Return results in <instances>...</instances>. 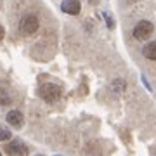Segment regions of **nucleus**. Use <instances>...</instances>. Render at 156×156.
<instances>
[{"mask_svg": "<svg viewBox=\"0 0 156 156\" xmlns=\"http://www.w3.org/2000/svg\"><path fill=\"white\" fill-rule=\"evenodd\" d=\"M38 28H40V21L35 14H24L21 17V21H19V31L23 35H26V37L33 35Z\"/></svg>", "mask_w": 156, "mask_h": 156, "instance_id": "obj_1", "label": "nucleus"}, {"mask_svg": "<svg viewBox=\"0 0 156 156\" xmlns=\"http://www.w3.org/2000/svg\"><path fill=\"white\" fill-rule=\"evenodd\" d=\"M40 94H42V99L45 102H56L59 97H61V87L56 83H44L42 89H40Z\"/></svg>", "mask_w": 156, "mask_h": 156, "instance_id": "obj_2", "label": "nucleus"}, {"mask_svg": "<svg viewBox=\"0 0 156 156\" xmlns=\"http://www.w3.org/2000/svg\"><path fill=\"white\" fill-rule=\"evenodd\" d=\"M153 31H154L153 23L142 19V21H139L134 26V38H137V40H147L151 35H153Z\"/></svg>", "mask_w": 156, "mask_h": 156, "instance_id": "obj_3", "label": "nucleus"}, {"mask_svg": "<svg viewBox=\"0 0 156 156\" xmlns=\"http://www.w3.org/2000/svg\"><path fill=\"white\" fill-rule=\"evenodd\" d=\"M5 153L7 156H26L28 154V147L23 144L21 140H14V142H9L5 146Z\"/></svg>", "mask_w": 156, "mask_h": 156, "instance_id": "obj_4", "label": "nucleus"}, {"mask_svg": "<svg viewBox=\"0 0 156 156\" xmlns=\"http://www.w3.org/2000/svg\"><path fill=\"white\" fill-rule=\"evenodd\" d=\"M80 9H82V4L78 0H62L61 2V11L66 14L76 16V14H80Z\"/></svg>", "mask_w": 156, "mask_h": 156, "instance_id": "obj_5", "label": "nucleus"}, {"mask_svg": "<svg viewBox=\"0 0 156 156\" xmlns=\"http://www.w3.org/2000/svg\"><path fill=\"white\" fill-rule=\"evenodd\" d=\"M7 123L9 125H12V127H23V123H24V116H23V113L21 111H17V109H12V111L7 113V116H5Z\"/></svg>", "mask_w": 156, "mask_h": 156, "instance_id": "obj_6", "label": "nucleus"}, {"mask_svg": "<svg viewBox=\"0 0 156 156\" xmlns=\"http://www.w3.org/2000/svg\"><path fill=\"white\" fill-rule=\"evenodd\" d=\"M142 54H144L146 59H149V61H156V40H153V42H149V44L144 45Z\"/></svg>", "mask_w": 156, "mask_h": 156, "instance_id": "obj_7", "label": "nucleus"}, {"mask_svg": "<svg viewBox=\"0 0 156 156\" xmlns=\"http://www.w3.org/2000/svg\"><path fill=\"white\" fill-rule=\"evenodd\" d=\"M125 89H127V82H125V80L116 78V80L113 82V90H115L116 94H123V92H125Z\"/></svg>", "mask_w": 156, "mask_h": 156, "instance_id": "obj_8", "label": "nucleus"}, {"mask_svg": "<svg viewBox=\"0 0 156 156\" xmlns=\"http://www.w3.org/2000/svg\"><path fill=\"white\" fill-rule=\"evenodd\" d=\"M11 139V132L9 130H4V128H0V140H7Z\"/></svg>", "mask_w": 156, "mask_h": 156, "instance_id": "obj_9", "label": "nucleus"}, {"mask_svg": "<svg viewBox=\"0 0 156 156\" xmlns=\"http://www.w3.org/2000/svg\"><path fill=\"white\" fill-rule=\"evenodd\" d=\"M104 17H106V21H108V26H109V28H113V26H115V23H113V19L109 16H108V14H104Z\"/></svg>", "mask_w": 156, "mask_h": 156, "instance_id": "obj_10", "label": "nucleus"}, {"mask_svg": "<svg viewBox=\"0 0 156 156\" xmlns=\"http://www.w3.org/2000/svg\"><path fill=\"white\" fill-rule=\"evenodd\" d=\"M4 37H5V28H4V26L0 24V40L4 38Z\"/></svg>", "mask_w": 156, "mask_h": 156, "instance_id": "obj_11", "label": "nucleus"}, {"mask_svg": "<svg viewBox=\"0 0 156 156\" xmlns=\"http://www.w3.org/2000/svg\"><path fill=\"white\" fill-rule=\"evenodd\" d=\"M0 156H2V153H0Z\"/></svg>", "mask_w": 156, "mask_h": 156, "instance_id": "obj_12", "label": "nucleus"}]
</instances>
